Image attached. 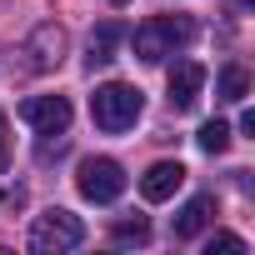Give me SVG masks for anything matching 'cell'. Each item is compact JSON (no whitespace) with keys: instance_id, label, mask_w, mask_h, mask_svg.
<instances>
[{"instance_id":"cell-6","label":"cell","mask_w":255,"mask_h":255,"mask_svg":"<svg viewBox=\"0 0 255 255\" xmlns=\"http://www.w3.org/2000/svg\"><path fill=\"white\" fill-rule=\"evenodd\" d=\"M25 55H30V70H55L60 55H65V30L60 25H35L30 40H25Z\"/></svg>"},{"instance_id":"cell-2","label":"cell","mask_w":255,"mask_h":255,"mask_svg":"<svg viewBox=\"0 0 255 255\" xmlns=\"http://www.w3.org/2000/svg\"><path fill=\"white\" fill-rule=\"evenodd\" d=\"M80 240H85V220L70 215V210H45L30 225V250L35 255H60V250H75Z\"/></svg>"},{"instance_id":"cell-11","label":"cell","mask_w":255,"mask_h":255,"mask_svg":"<svg viewBox=\"0 0 255 255\" xmlns=\"http://www.w3.org/2000/svg\"><path fill=\"white\" fill-rule=\"evenodd\" d=\"M215 95L230 100V105H240V100L250 95V75H245V65H225V70L215 75Z\"/></svg>"},{"instance_id":"cell-16","label":"cell","mask_w":255,"mask_h":255,"mask_svg":"<svg viewBox=\"0 0 255 255\" xmlns=\"http://www.w3.org/2000/svg\"><path fill=\"white\" fill-rule=\"evenodd\" d=\"M110 5H125V0H110Z\"/></svg>"},{"instance_id":"cell-14","label":"cell","mask_w":255,"mask_h":255,"mask_svg":"<svg viewBox=\"0 0 255 255\" xmlns=\"http://www.w3.org/2000/svg\"><path fill=\"white\" fill-rule=\"evenodd\" d=\"M210 250H225V255H245V240H240V235H230V230H220V235L210 240Z\"/></svg>"},{"instance_id":"cell-10","label":"cell","mask_w":255,"mask_h":255,"mask_svg":"<svg viewBox=\"0 0 255 255\" xmlns=\"http://www.w3.org/2000/svg\"><path fill=\"white\" fill-rule=\"evenodd\" d=\"M135 55H140L145 65H160V60L170 55V40L160 35V25H155V15H150V20H145V25L135 30Z\"/></svg>"},{"instance_id":"cell-15","label":"cell","mask_w":255,"mask_h":255,"mask_svg":"<svg viewBox=\"0 0 255 255\" xmlns=\"http://www.w3.org/2000/svg\"><path fill=\"white\" fill-rule=\"evenodd\" d=\"M0 165H5V110H0Z\"/></svg>"},{"instance_id":"cell-8","label":"cell","mask_w":255,"mask_h":255,"mask_svg":"<svg viewBox=\"0 0 255 255\" xmlns=\"http://www.w3.org/2000/svg\"><path fill=\"white\" fill-rule=\"evenodd\" d=\"M210 215H215V195H195V200H185V210L175 215V240H195V235L210 225Z\"/></svg>"},{"instance_id":"cell-4","label":"cell","mask_w":255,"mask_h":255,"mask_svg":"<svg viewBox=\"0 0 255 255\" xmlns=\"http://www.w3.org/2000/svg\"><path fill=\"white\" fill-rule=\"evenodd\" d=\"M20 120L35 125L40 135H65V125H70V100L65 95H30L20 105Z\"/></svg>"},{"instance_id":"cell-17","label":"cell","mask_w":255,"mask_h":255,"mask_svg":"<svg viewBox=\"0 0 255 255\" xmlns=\"http://www.w3.org/2000/svg\"><path fill=\"white\" fill-rule=\"evenodd\" d=\"M0 200H5V195H0Z\"/></svg>"},{"instance_id":"cell-12","label":"cell","mask_w":255,"mask_h":255,"mask_svg":"<svg viewBox=\"0 0 255 255\" xmlns=\"http://www.w3.org/2000/svg\"><path fill=\"white\" fill-rule=\"evenodd\" d=\"M195 140H200V150H205V155H220V150L230 145V125H225V120H205Z\"/></svg>"},{"instance_id":"cell-1","label":"cell","mask_w":255,"mask_h":255,"mask_svg":"<svg viewBox=\"0 0 255 255\" xmlns=\"http://www.w3.org/2000/svg\"><path fill=\"white\" fill-rule=\"evenodd\" d=\"M140 110H145V95H140L135 85H125V80H105V85H95V95H90V120L100 125L105 135L130 130V125L140 120Z\"/></svg>"},{"instance_id":"cell-5","label":"cell","mask_w":255,"mask_h":255,"mask_svg":"<svg viewBox=\"0 0 255 255\" xmlns=\"http://www.w3.org/2000/svg\"><path fill=\"white\" fill-rule=\"evenodd\" d=\"M165 85H170V105L175 110H190L200 100V90H205V65L200 60H175L170 75H165Z\"/></svg>"},{"instance_id":"cell-13","label":"cell","mask_w":255,"mask_h":255,"mask_svg":"<svg viewBox=\"0 0 255 255\" xmlns=\"http://www.w3.org/2000/svg\"><path fill=\"white\" fill-rule=\"evenodd\" d=\"M120 245H145L150 240V220L145 215H135V220H115V230H110Z\"/></svg>"},{"instance_id":"cell-3","label":"cell","mask_w":255,"mask_h":255,"mask_svg":"<svg viewBox=\"0 0 255 255\" xmlns=\"http://www.w3.org/2000/svg\"><path fill=\"white\" fill-rule=\"evenodd\" d=\"M75 185H80L85 200L110 205V200H120V190H125V170H120V160H110V155H90V160H80Z\"/></svg>"},{"instance_id":"cell-7","label":"cell","mask_w":255,"mask_h":255,"mask_svg":"<svg viewBox=\"0 0 255 255\" xmlns=\"http://www.w3.org/2000/svg\"><path fill=\"white\" fill-rule=\"evenodd\" d=\"M185 185V165L180 160H155L145 175H140V195L150 200V205H160V200H170L175 190Z\"/></svg>"},{"instance_id":"cell-9","label":"cell","mask_w":255,"mask_h":255,"mask_svg":"<svg viewBox=\"0 0 255 255\" xmlns=\"http://www.w3.org/2000/svg\"><path fill=\"white\" fill-rule=\"evenodd\" d=\"M120 40H125V25H120V20H100V25L90 30V55H85V60H90V70H95V65H110Z\"/></svg>"}]
</instances>
